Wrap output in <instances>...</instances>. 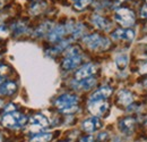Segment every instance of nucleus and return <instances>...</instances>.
Returning <instances> with one entry per match:
<instances>
[{
  "mask_svg": "<svg viewBox=\"0 0 147 142\" xmlns=\"http://www.w3.org/2000/svg\"><path fill=\"white\" fill-rule=\"evenodd\" d=\"M140 17L147 18V6H144V7L140 9Z\"/></svg>",
  "mask_w": 147,
  "mask_h": 142,
  "instance_id": "bb28decb",
  "label": "nucleus"
},
{
  "mask_svg": "<svg viewBox=\"0 0 147 142\" xmlns=\"http://www.w3.org/2000/svg\"><path fill=\"white\" fill-rule=\"evenodd\" d=\"M112 39H114V40H120V39H126V30H123V29H118V30H115L112 34Z\"/></svg>",
  "mask_w": 147,
  "mask_h": 142,
  "instance_id": "412c9836",
  "label": "nucleus"
},
{
  "mask_svg": "<svg viewBox=\"0 0 147 142\" xmlns=\"http://www.w3.org/2000/svg\"><path fill=\"white\" fill-rule=\"evenodd\" d=\"M0 142H2V137H1V134H0Z\"/></svg>",
  "mask_w": 147,
  "mask_h": 142,
  "instance_id": "2f4dec72",
  "label": "nucleus"
},
{
  "mask_svg": "<svg viewBox=\"0 0 147 142\" xmlns=\"http://www.w3.org/2000/svg\"><path fill=\"white\" fill-rule=\"evenodd\" d=\"M80 142H93V138L92 137H85V138H82V139H80Z\"/></svg>",
  "mask_w": 147,
  "mask_h": 142,
  "instance_id": "c85d7f7f",
  "label": "nucleus"
},
{
  "mask_svg": "<svg viewBox=\"0 0 147 142\" xmlns=\"http://www.w3.org/2000/svg\"><path fill=\"white\" fill-rule=\"evenodd\" d=\"M3 81H5V77H3L2 75H0V84H1V83H2Z\"/></svg>",
  "mask_w": 147,
  "mask_h": 142,
  "instance_id": "c756f323",
  "label": "nucleus"
},
{
  "mask_svg": "<svg viewBox=\"0 0 147 142\" xmlns=\"http://www.w3.org/2000/svg\"><path fill=\"white\" fill-rule=\"evenodd\" d=\"M146 1H147V0H146Z\"/></svg>",
  "mask_w": 147,
  "mask_h": 142,
  "instance_id": "e433bc0d",
  "label": "nucleus"
},
{
  "mask_svg": "<svg viewBox=\"0 0 147 142\" xmlns=\"http://www.w3.org/2000/svg\"><path fill=\"white\" fill-rule=\"evenodd\" d=\"M113 142H122V141H121V140H120L119 138H115V139L113 140Z\"/></svg>",
  "mask_w": 147,
  "mask_h": 142,
  "instance_id": "7c9ffc66",
  "label": "nucleus"
},
{
  "mask_svg": "<svg viewBox=\"0 0 147 142\" xmlns=\"http://www.w3.org/2000/svg\"><path fill=\"white\" fill-rule=\"evenodd\" d=\"M0 6H1V0H0Z\"/></svg>",
  "mask_w": 147,
  "mask_h": 142,
  "instance_id": "f704fd0d",
  "label": "nucleus"
},
{
  "mask_svg": "<svg viewBox=\"0 0 147 142\" xmlns=\"http://www.w3.org/2000/svg\"><path fill=\"white\" fill-rule=\"evenodd\" d=\"M51 139H52L51 133H37L31 139V142H49Z\"/></svg>",
  "mask_w": 147,
  "mask_h": 142,
  "instance_id": "a211bd4d",
  "label": "nucleus"
},
{
  "mask_svg": "<svg viewBox=\"0 0 147 142\" xmlns=\"http://www.w3.org/2000/svg\"><path fill=\"white\" fill-rule=\"evenodd\" d=\"M52 29H53L52 23L47 22V23H44V24H42V25H40V26L37 27V30L35 31V36H47V34H49V33H50V31H51Z\"/></svg>",
  "mask_w": 147,
  "mask_h": 142,
  "instance_id": "dca6fc26",
  "label": "nucleus"
},
{
  "mask_svg": "<svg viewBox=\"0 0 147 142\" xmlns=\"http://www.w3.org/2000/svg\"><path fill=\"white\" fill-rule=\"evenodd\" d=\"M91 1L92 0H76L74 2V8L76 10H83L91 3Z\"/></svg>",
  "mask_w": 147,
  "mask_h": 142,
  "instance_id": "aec40b11",
  "label": "nucleus"
},
{
  "mask_svg": "<svg viewBox=\"0 0 147 142\" xmlns=\"http://www.w3.org/2000/svg\"><path fill=\"white\" fill-rule=\"evenodd\" d=\"M135 124H136V121L135 118L132 117H125L120 121L119 123V128L122 133H125L126 135H130L135 128Z\"/></svg>",
  "mask_w": 147,
  "mask_h": 142,
  "instance_id": "1a4fd4ad",
  "label": "nucleus"
},
{
  "mask_svg": "<svg viewBox=\"0 0 147 142\" xmlns=\"http://www.w3.org/2000/svg\"><path fill=\"white\" fill-rule=\"evenodd\" d=\"M78 98L74 94H62L55 100V107L63 114H73L78 110Z\"/></svg>",
  "mask_w": 147,
  "mask_h": 142,
  "instance_id": "f257e3e1",
  "label": "nucleus"
},
{
  "mask_svg": "<svg viewBox=\"0 0 147 142\" xmlns=\"http://www.w3.org/2000/svg\"><path fill=\"white\" fill-rule=\"evenodd\" d=\"M2 106V101H1V100H0V107Z\"/></svg>",
  "mask_w": 147,
  "mask_h": 142,
  "instance_id": "72a5a7b5",
  "label": "nucleus"
},
{
  "mask_svg": "<svg viewBox=\"0 0 147 142\" xmlns=\"http://www.w3.org/2000/svg\"><path fill=\"white\" fill-rule=\"evenodd\" d=\"M101 127H102V122L96 116L90 117V118H87V119H85L83 122V128H84V131L85 132H88V133L95 132V131H97Z\"/></svg>",
  "mask_w": 147,
  "mask_h": 142,
  "instance_id": "6e6552de",
  "label": "nucleus"
},
{
  "mask_svg": "<svg viewBox=\"0 0 147 142\" xmlns=\"http://www.w3.org/2000/svg\"><path fill=\"white\" fill-rule=\"evenodd\" d=\"M132 100H134L132 93L130 91H128V90H121L118 93V101L122 106H130Z\"/></svg>",
  "mask_w": 147,
  "mask_h": 142,
  "instance_id": "ddd939ff",
  "label": "nucleus"
},
{
  "mask_svg": "<svg viewBox=\"0 0 147 142\" xmlns=\"http://www.w3.org/2000/svg\"><path fill=\"white\" fill-rule=\"evenodd\" d=\"M48 125H49L48 118L41 114H36L30 118V130L33 133L37 134L41 130H44L45 127H48Z\"/></svg>",
  "mask_w": 147,
  "mask_h": 142,
  "instance_id": "39448f33",
  "label": "nucleus"
},
{
  "mask_svg": "<svg viewBox=\"0 0 147 142\" xmlns=\"http://www.w3.org/2000/svg\"><path fill=\"white\" fill-rule=\"evenodd\" d=\"M145 126H146V127H147V119H146V121H145Z\"/></svg>",
  "mask_w": 147,
  "mask_h": 142,
  "instance_id": "473e14b6",
  "label": "nucleus"
},
{
  "mask_svg": "<svg viewBox=\"0 0 147 142\" xmlns=\"http://www.w3.org/2000/svg\"><path fill=\"white\" fill-rule=\"evenodd\" d=\"M95 83H96V80H95V79L88 77V79H85V80L80 81L79 87L84 90H88V89H91V88H93V87L95 85Z\"/></svg>",
  "mask_w": 147,
  "mask_h": 142,
  "instance_id": "6ab92c4d",
  "label": "nucleus"
},
{
  "mask_svg": "<svg viewBox=\"0 0 147 142\" xmlns=\"http://www.w3.org/2000/svg\"><path fill=\"white\" fill-rule=\"evenodd\" d=\"M66 34V29L63 26H55L53 27L50 33L48 34V39L51 41V42H58L62 39V36Z\"/></svg>",
  "mask_w": 147,
  "mask_h": 142,
  "instance_id": "f8f14e48",
  "label": "nucleus"
},
{
  "mask_svg": "<svg viewBox=\"0 0 147 142\" xmlns=\"http://www.w3.org/2000/svg\"><path fill=\"white\" fill-rule=\"evenodd\" d=\"M140 73L142 74H147V60L145 63H143V65L140 66Z\"/></svg>",
  "mask_w": 147,
  "mask_h": 142,
  "instance_id": "cd10ccee",
  "label": "nucleus"
},
{
  "mask_svg": "<svg viewBox=\"0 0 147 142\" xmlns=\"http://www.w3.org/2000/svg\"><path fill=\"white\" fill-rule=\"evenodd\" d=\"M114 18L123 27H129V26L134 25V23H135V13L132 10L128 9V8L122 7V8H119L115 12Z\"/></svg>",
  "mask_w": 147,
  "mask_h": 142,
  "instance_id": "20e7f679",
  "label": "nucleus"
},
{
  "mask_svg": "<svg viewBox=\"0 0 147 142\" xmlns=\"http://www.w3.org/2000/svg\"><path fill=\"white\" fill-rule=\"evenodd\" d=\"M80 49L78 47H71L66 51V57H71V56H79Z\"/></svg>",
  "mask_w": 147,
  "mask_h": 142,
  "instance_id": "b1692460",
  "label": "nucleus"
},
{
  "mask_svg": "<svg viewBox=\"0 0 147 142\" xmlns=\"http://www.w3.org/2000/svg\"><path fill=\"white\" fill-rule=\"evenodd\" d=\"M82 63V57L79 56H71V57H66L65 60L62 61V68L66 71L76 68L79 64Z\"/></svg>",
  "mask_w": 147,
  "mask_h": 142,
  "instance_id": "9b49d317",
  "label": "nucleus"
},
{
  "mask_svg": "<svg viewBox=\"0 0 147 142\" xmlns=\"http://www.w3.org/2000/svg\"><path fill=\"white\" fill-rule=\"evenodd\" d=\"M74 1H76V0H74Z\"/></svg>",
  "mask_w": 147,
  "mask_h": 142,
  "instance_id": "c9c22d12",
  "label": "nucleus"
},
{
  "mask_svg": "<svg viewBox=\"0 0 147 142\" xmlns=\"http://www.w3.org/2000/svg\"><path fill=\"white\" fill-rule=\"evenodd\" d=\"M83 41L91 50H105L110 46V42L107 38H103L98 34H91L85 36Z\"/></svg>",
  "mask_w": 147,
  "mask_h": 142,
  "instance_id": "7ed1b4c3",
  "label": "nucleus"
},
{
  "mask_svg": "<svg viewBox=\"0 0 147 142\" xmlns=\"http://www.w3.org/2000/svg\"><path fill=\"white\" fill-rule=\"evenodd\" d=\"M127 64H128V56L127 55L121 53V55H118L115 57V65H117L118 70H120V71L125 70Z\"/></svg>",
  "mask_w": 147,
  "mask_h": 142,
  "instance_id": "f3484780",
  "label": "nucleus"
},
{
  "mask_svg": "<svg viewBox=\"0 0 147 142\" xmlns=\"http://www.w3.org/2000/svg\"><path fill=\"white\" fill-rule=\"evenodd\" d=\"M13 30H14V32H15L16 34H22V33L25 32L26 26H25V24H23V23H16V24L13 26Z\"/></svg>",
  "mask_w": 147,
  "mask_h": 142,
  "instance_id": "5701e85b",
  "label": "nucleus"
},
{
  "mask_svg": "<svg viewBox=\"0 0 147 142\" xmlns=\"http://www.w3.org/2000/svg\"><path fill=\"white\" fill-rule=\"evenodd\" d=\"M17 90V87L14 82H6L0 85V94L2 96H11Z\"/></svg>",
  "mask_w": 147,
  "mask_h": 142,
  "instance_id": "2eb2a0df",
  "label": "nucleus"
},
{
  "mask_svg": "<svg viewBox=\"0 0 147 142\" xmlns=\"http://www.w3.org/2000/svg\"><path fill=\"white\" fill-rule=\"evenodd\" d=\"M135 39V31L134 30H126V40H128V41H132Z\"/></svg>",
  "mask_w": 147,
  "mask_h": 142,
  "instance_id": "393cba45",
  "label": "nucleus"
},
{
  "mask_svg": "<svg viewBox=\"0 0 147 142\" xmlns=\"http://www.w3.org/2000/svg\"><path fill=\"white\" fill-rule=\"evenodd\" d=\"M95 72H96V66L94 64H86L76 72L75 77H76L77 81H83L85 79L92 77V75Z\"/></svg>",
  "mask_w": 147,
  "mask_h": 142,
  "instance_id": "0eeeda50",
  "label": "nucleus"
},
{
  "mask_svg": "<svg viewBox=\"0 0 147 142\" xmlns=\"http://www.w3.org/2000/svg\"><path fill=\"white\" fill-rule=\"evenodd\" d=\"M16 111V106L13 105V104H9L5 107V114H8V113H14Z\"/></svg>",
  "mask_w": 147,
  "mask_h": 142,
  "instance_id": "a878e982",
  "label": "nucleus"
},
{
  "mask_svg": "<svg viewBox=\"0 0 147 142\" xmlns=\"http://www.w3.org/2000/svg\"><path fill=\"white\" fill-rule=\"evenodd\" d=\"M109 109V104L105 100H97V101H90L88 102V110L94 116H101L107 113Z\"/></svg>",
  "mask_w": 147,
  "mask_h": 142,
  "instance_id": "423d86ee",
  "label": "nucleus"
},
{
  "mask_svg": "<svg viewBox=\"0 0 147 142\" xmlns=\"http://www.w3.org/2000/svg\"><path fill=\"white\" fill-rule=\"evenodd\" d=\"M111 94H112V89L110 87L105 85V87H102L98 90H96L90 98V101H97V100H105L107 98H109Z\"/></svg>",
  "mask_w": 147,
  "mask_h": 142,
  "instance_id": "9d476101",
  "label": "nucleus"
},
{
  "mask_svg": "<svg viewBox=\"0 0 147 142\" xmlns=\"http://www.w3.org/2000/svg\"><path fill=\"white\" fill-rule=\"evenodd\" d=\"M92 23L94 24L95 27H97L100 30H109V27H110V22L107 18L102 17L100 15H93Z\"/></svg>",
  "mask_w": 147,
  "mask_h": 142,
  "instance_id": "4468645a",
  "label": "nucleus"
},
{
  "mask_svg": "<svg viewBox=\"0 0 147 142\" xmlns=\"http://www.w3.org/2000/svg\"><path fill=\"white\" fill-rule=\"evenodd\" d=\"M84 26L82 25V24H75V27H74V30H73V33L74 34V38H79V36L83 34V32H84Z\"/></svg>",
  "mask_w": 147,
  "mask_h": 142,
  "instance_id": "4be33fe9",
  "label": "nucleus"
},
{
  "mask_svg": "<svg viewBox=\"0 0 147 142\" xmlns=\"http://www.w3.org/2000/svg\"><path fill=\"white\" fill-rule=\"evenodd\" d=\"M26 121H27V118L25 115L19 114L17 111H14V113L5 114L1 123L3 126H6L8 128H20L26 124Z\"/></svg>",
  "mask_w": 147,
  "mask_h": 142,
  "instance_id": "f03ea898",
  "label": "nucleus"
}]
</instances>
